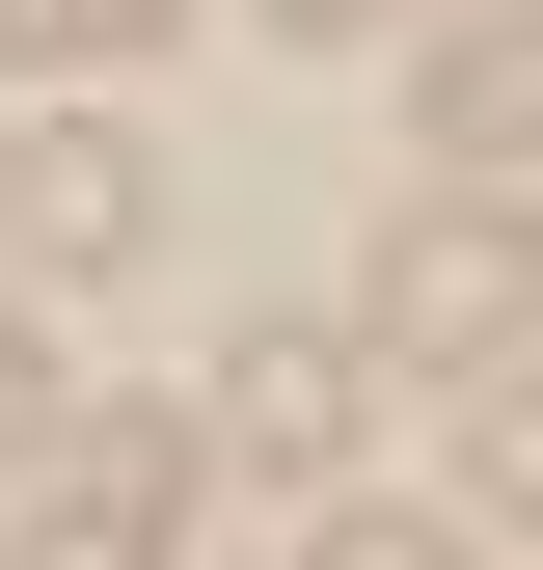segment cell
Returning a JSON list of instances; mask_svg holds the SVG:
<instances>
[{"instance_id": "1", "label": "cell", "mask_w": 543, "mask_h": 570, "mask_svg": "<svg viewBox=\"0 0 543 570\" xmlns=\"http://www.w3.org/2000/svg\"><path fill=\"white\" fill-rule=\"evenodd\" d=\"M354 326H245L218 353V407H190V462H272V489H326V462H354Z\"/></svg>"}, {"instance_id": "2", "label": "cell", "mask_w": 543, "mask_h": 570, "mask_svg": "<svg viewBox=\"0 0 543 570\" xmlns=\"http://www.w3.org/2000/svg\"><path fill=\"white\" fill-rule=\"evenodd\" d=\"M0 245H28V272H136V245H164V164H136L109 109H55L28 164H0Z\"/></svg>"}, {"instance_id": "3", "label": "cell", "mask_w": 543, "mask_h": 570, "mask_svg": "<svg viewBox=\"0 0 543 570\" xmlns=\"http://www.w3.org/2000/svg\"><path fill=\"white\" fill-rule=\"evenodd\" d=\"M381 326L462 353V381H516V218H407V245H381Z\"/></svg>"}, {"instance_id": "4", "label": "cell", "mask_w": 543, "mask_h": 570, "mask_svg": "<svg viewBox=\"0 0 543 570\" xmlns=\"http://www.w3.org/2000/svg\"><path fill=\"white\" fill-rule=\"evenodd\" d=\"M28 489H55V517H190V407H55Z\"/></svg>"}, {"instance_id": "5", "label": "cell", "mask_w": 543, "mask_h": 570, "mask_svg": "<svg viewBox=\"0 0 543 570\" xmlns=\"http://www.w3.org/2000/svg\"><path fill=\"white\" fill-rule=\"evenodd\" d=\"M516 109H543V55H516V0H462V28H435V136H462V218L516 190Z\"/></svg>"}, {"instance_id": "6", "label": "cell", "mask_w": 543, "mask_h": 570, "mask_svg": "<svg viewBox=\"0 0 543 570\" xmlns=\"http://www.w3.org/2000/svg\"><path fill=\"white\" fill-rule=\"evenodd\" d=\"M136 28H190V0H0V55H28V82H55V55H136Z\"/></svg>"}, {"instance_id": "7", "label": "cell", "mask_w": 543, "mask_h": 570, "mask_svg": "<svg viewBox=\"0 0 543 570\" xmlns=\"http://www.w3.org/2000/svg\"><path fill=\"white\" fill-rule=\"evenodd\" d=\"M28 570H164V517H28Z\"/></svg>"}, {"instance_id": "8", "label": "cell", "mask_w": 543, "mask_h": 570, "mask_svg": "<svg viewBox=\"0 0 543 570\" xmlns=\"http://www.w3.org/2000/svg\"><path fill=\"white\" fill-rule=\"evenodd\" d=\"M299 570H462V543H435V517H326Z\"/></svg>"}, {"instance_id": "9", "label": "cell", "mask_w": 543, "mask_h": 570, "mask_svg": "<svg viewBox=\"0 0 543 570\" xmlns=\"http://www.w3.org/2000/svg\"><path fill=\"white\" fill-rule=\"evenodd\" d=\"M28 435H55V353H28V326H0V489H28Z\"/></svg>"}, {"instance_id": "10", "label": "cell", "mask_w": 543, "mask_h": 570, "mask_svg": "<svg viewBox=\"0 0 543 570\" xmlns=\"http://www.w3.org/2000/svg\"><path fill=\"white\" fill-rule=\"evenodd\" d=\"M272 28H381V0H272Z\"/></svg>"}]
</instances>
